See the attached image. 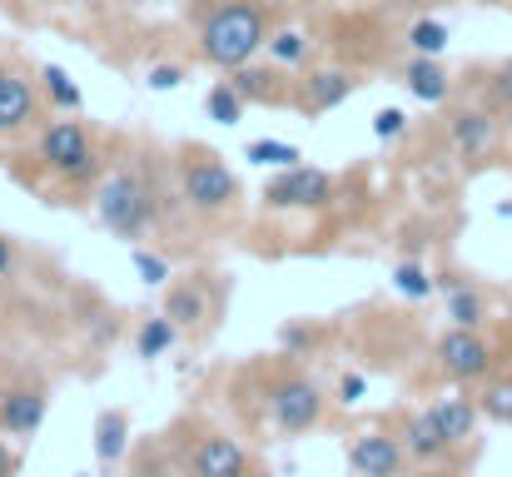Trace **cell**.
Instances as JSON below:
<instances>
[{"instance_id":"836d02e7","label":"cell","mask_w":512,"mask_h":477,"mask_svg":"<svg viewBox=\"0 0 512 477\" xmlns=\"http://www.w3.org/2000/svg\"><path fill=\"white\" fill-rule=\"evenodd\" d=\"M10 269H15V244L10 234H0V279H10Z\"/></svg>"},{"instance_id":"cb8c5ba5","label":"cell","mask_w":512,"mask_h":477,"mask_svg":"<svg viewBox=\"0 0 512 477\" xmlns=\"http://www.w3.org/2000/svg\"><path fill=\"white\" fill-rule=\"evenodd\" d=\"M40 80H45V95L55 110H80V85L65 75V65H40Z\"/></svg>"},{"instance_id":"ffe728a7","label":"cell","mask_w":512,"mask_h":477,"mask_svg":"<svg viewBox=\"0 0 512 477\" xmlns=\"http://www.w3.org/2000/svg\"><path fill=\"white\" fill-rule=\"evenodd\" d=\"M174 343H179V323H174L170 314L145 318L140 333H135V353H140V358H160V353H170Z\"/></svg>"},{"instance_id":"1f68e13d","label":"cell","mask_w":512,"mask_h":477,"mask_svg":"<svg viewBox=\"0 0 512 477\" xmlns=\"http://www.w3.org/2000/svg\"><path fill=\"white\" fill-rule=\"evenodd\" d=\"M363 393H368V378L363 373H343L339 378V403H363Z\"/></svg>"},{"instance_id":"7402d4cb","label":"cell","mask_w":512,"mask_h":477,"mask_svg":"<svg viewBox=\"0 0 512 477\" xmlns=\"http://www.w3.org/2000/svg\"><path fill=\"white\" fill-rule=\"evenodd\" d=\"M443 299H448V323H458V328H478V323L488 318V304H483V294H478L473 284H458V289H448Z\"/></svg>"},{"instance_id":"30bf717a","label":"cell","mask_w":512,"mask_h":477,"mask_svg":"<svg viewBox=\"0 0 512 477\" xmlns=\"http://www.w3.org/2000/svg\"><path fill=\"white\" fill-rule=\"evenodd\" d=\"M189 473L194 477H244L249 473V458H244V448H239L234 438L209 433V438H199V448L189 453Z\"/></svg>"},{"instance_id":"5b68a950","label":"cell","mask_w":512,"mask_h":477,"mask_svg":"<svg viewBox=\"0 0 512 477\" xmlns=\"http://www.w3.org/2000/svg\"><path fill=\"white\" fill-rule=\"evenodd\" d=\"M334 174L329 169H314V164H289L284 174L269 179L264 189V204L269 209H329L334 199Z\"/></svg>"},{"instance_id":"4dcf8cb0","label":"cell","mask_w":512,"mask_h":477,"mask_svg":"<svg viewBox=\"0 0 512 477\" xmlns=\"http://www.w3.org/2000/svg\"><path fill=\"white\" fill-rule=\"evenodd\" d=\"M488 95H493V105H498V110H512V60L493 70V85H488Z\"/></svg>"},{"instance_id":"2e32d148","label":"cell","mask_w":512,"mask_h":477,"mask_svg":"<svg viewBox=\"0 0 512 477\" xmlns=\"http://www.w3.org/2000/svg\"><path fill=\"white\" fill-rule=\"evenodd\" d=\"M428 413H433V423L443 428V438L458 448V443H468V438H473V428H478V413H483V408H473L468 398H438Z\"/></svg>"},{"instance_id":"6da1fadb","label":"cell","mask_w":512,"mask_h":477,"mask_svg":"<svg viewBox=\"0 0 512 477\" xmlns=\"http://www.w3.org/2000/svg\"><path fill=\"white\" fill-rule=\"evenodd\" d=\"M264 45H269V20H264V10H259L254 0H229V5H219V10L204 20V30H199V50H204V60L219 65V70L249 65Z\"/></svg>"},{"instance_id":"f1b7e54d","label":"cell","mask_w":512,"mask_h":477,"mask_svg":"<svg viewBox=\"0 0 512 477\" xmlns=\"http://www.w3.org/2000/svg\"><path fill=\"white\" fill-rule=\"evenodd\" d=\"M130 264L140 269V279H145V284H155V289H165V284H170V264H165L160 254H150V249L130 244Z\"/></svg>"},{"instance_id":"52a82bcc","label":"cell","mask_w":512,"mask_h":477,"mask_svg":"<svg viewBox=\"0 0 512 477\" xmlns=\"http://www.w3.org/2000/svg\"><path fill=\"white\" fill-rule=\"evenodd\" d=\"M274 418H279V428H289V433H304V428H314L319 423V413H324V393L309 383V378H284V383H274Z\"/></svg>"},{"instance_id":"d6a6232c","label":"cell","mask_w":512,"mask_h":477,"mask_svg":"<svg viewBox=\"0 0 512 477\" xmlns=\"http://www.w3.org/2000/svg\"><path fill=\"white\" fill-rule=\"evenodd\" d=\"M179 80H184L179 65H155L150 70V90H179Z\"/></svg>"},{"instance_id":"d4e9b609","label":"cell","mask_w":512,"mask_h":477,"mask_svg":"<svg viewBox=\"0 0 512 477\" xmlns=\"http://www.w3.org/2000/svg\"><path fill=\"white\" fill-rule=\"evenodd\" d=\"M408 45H413V55H443L448 50V25L443 20H413Z\"/></svg>"},{"instance_id":"74e56055","label":"cell","mask_w":512,"mask_h":477,"mask_svg":"<svg viewBox=\"0 0 512 477\" xmlns=\"http://www.w3.org/2000/svg\"><path fill=\"white\" fill-rule=\"evenodd\" d=\"M55 5H75V0H55Z\"/></svg>"},{"instance_id":"ac0fdd59","label":"cell","mask_w":512,"mask_h":477,"mask_svg":"<svg viewBox=\"0 0 512 477\" xmlns=\"http://www.w3.org/2000/svg\"><path fill=\"white\" fill-rule=\"evenodd\" d=\"M125 448H130V413H120V408L100 413V423H95V458L110 468V463L125 458Z\"/></svg>"},{"instance_id":"e575fe53","label":"cell","mask_w":512,"mask_h":477,"mask_svg":"<svg viewBox=\"0 0 512 477\" xmlns=\"http://www.w3.org/2000/svg\"><path fill=\"white\" fill-rule=\"evenodd\" d=\"M15 473H20V453L0 443V477H15Z\"/></svg>"},{"instance_id":"4316f807","label":"cell","mask_w":512,"mask_h":477,"mask_svg":"<svg viewBox=\"0 0 512 477\" xmlns=\"http://www.w3.org/2000/svg\"><path fill=\"white\" fill-rule=\"evenodd\" d=\"M244 155H249V164H279V169H289V164L304 159V150L299 145H284V140H254Z\"/></svg>"},{"instance_id":"5bb4252c","label":"cell","mask_w":512,"mask_h":477,"mask_svg":"<svg viewBox=\"0 0 512 477\" xmlns=\"http://www.w3.org/2000/svg\"><path fill=\"white\" fill-rule=\"evenodd\" d=\"M403 85L423 100V105H443L448 100V70L438 65V55H413L403 70Z\"/></svg>"},{"instance_id":"f546056e","label":"cell","mask_w":512,"mask_h":477,"mask_svg":"<svg viewBox=\"0 0 512 477\" xmlns=\"http://www.w3.org/2000/svg\"><path fill=\"white\" fill-rule=\"evenodd\" d=\"M403 130H408V115H403L398 105H388V110L373 115V135H378V140H398Z\"/></svg>"},{"instance_id":"d590c367","label":"cell","mask_w":512,"mask_h":477,"mask_svg":"<svg viewBox=\"0 0 512 477\" xmlns=\"http://www.w3.org/2000/svg\"><path fill=\"white\" fill-rule=\"evenodd\" d=\"M284 343H289V348H304L309 333H304V328H284Z\"/></svg>"},{"instance_id":"7a4b0ae2","label":"cell","mask_w":512,"mask_h":477,"mask_svg":"<svg viewBox=\"0 0 512 477\" xmlns=\"http://www.w3.org/2000/svg\"><path fill=\"white\" fill-rule=\"evenodd\" d=\"M95 214H100V224H105L115 239L135 244V239L150 229V219H155L150 184H145L135 169H120V174H110V179H105V189H100V199H95Z\"/></svg>"},{"instance_id":"3957f363","label":"cell","mask_w":512,"mask_h":477,"mask_svg":"<svg viewBox=\"0 0 512 477\" xmlns=\"http://www.w3.org/2000/svg\"><path fill=\"white\" fill-rule=\"evenodd\" d=\"M40 159H45V169H50L55 179H65V184H90V179L100 174V159L90 150V135H85L75 120L45 125V135H40Z\"/></svg>"},{"instance_id":"8992f818","label":"cell","mask_w":512,"mask_h":477,"mask_svg":"<svg viewBox=\"0 0 512 477\" xmlns=\"http://www.w3.org/2000/svg\"><path fill=\"white\" fill-rule=\"evenodd\" d=\"M493 343L478 333V328H448L443 338H438V368L453 378V383H483L488 373H493Z\"/></svg>"},{"instance_id":"44dd1931","label":"cell","mask_w":512,"mask_h":477,"mask_svg":"<svg viewBox=\"0 0 512 477\" xmlns=\"http://www.w3.org/2000/svg\"><path fill=\"white\" fill-rule=\"evenodd\" d=\"M244 95L234 90V80H219V85H209V95H204V115L214 120V125H239L244 120Z\"/></svg>"},{"instance_id":"83f0119b","label":"cell","mask_w":512,"mask_h":477,"mask_svg":"<svg viewBox=\"0 0 512 477\" xmlns=\"http://www.w3.org/2000/svg\"><path fill=\"white\" fill-rule=\"evenodd\" d=\"M478 408H483L493 423H512V378H488Z\"/></svg>"},{"instance_id":"277c9868","label":"cell","mask_w":512,"mask_h":477,"mask_svg":"<svg viewBox=\"0 0 512 477\" xmlns=\"http://www.w3.org/2000/svg\"><path fill=\"white\" fill-rule=\"evenodd\" d=\"M179 184H184V199H189L199 214H224V209L239 199V179H234V169L214 155V150H209V155L194 150V155L184 159Z\"/></svg>"},{"instance_id":"d6986e66","label":"cell","mask_w":512,"mask_h":477,"mask_svg":"<svg viewBox=\"0 0 512 477\" xmlns=\"http://www.w3.org/2000/svg\"><path fill=\"white\" fill-rule=\"evenodd\" d=\"M165 314H170L179 328H199V323L209 318L204 289H199V284H170V289H165Z\"/></svg>"},{"instance_id":"4fadbf2b","label":"cell","mask_w":512,"mask_h":477,"mask_svg":"<svg viewBox=\"0 0 512 477\" xmlns=\"http://www.w3.org/2000/svg\"><path fill=\"white\" fill-rule=\"evenodd\" d=\"M35 120V90L30 80H20L15 70L0 75V135H15Z\"/></svg>"},{"instance_id":"f35d334b","label":"cell","mask_w":512,"mask_h":477,"mask_svg":"<svg viewBox=\"0 0 512 477\" xmlns=\"http://www.w3.org/2000/svg\"><path fill=\"white\" fill-rule=\"evenodd\" d=\"M0 75H5V60H0Z\"/></svg>"},{"instance_id":"603a6c76","label":"cell","mask_w":512,"mask_h":477,"mask_svg":"<svg viewBox=\"0 0 512 477\" xmlns=\"http://www.w3.org/2000/svg\"><path fill=\"white\" fill-rule=\"evenodd\" d=\"M269 60L279 65V70H299L304 60H309V35L304 30H279V35H269Z\"/></svg>"},{"instance_id":"ba28073f","label":"cell","mask_w":512,"mask_h":477,"mask_svg":"<svg viewBox=\"0 0 512 477\" xmlns=\"http://www.w3.org/2000/svg\"><path fill=\"white\" fill-rule=\"evenodd\" d=\"M403 458H408V448H403L398 438H388V433H363V438H353V448H348V473L353 477H398L403 473Z\"/></svg>"},{"instance_id":"9c48e42d","label":"cell","mask_w":512,"mask_h":477,"mask_svg":"<svg viewBox=\"0 0 512 477\" xmlns=\"http://www.w3.org/2000/svg\"><path fill=\"white\" fill-rule=\"evenodd\" d=\"M45 408H50V398H45L40 383L5 388V393H0V433H10V438H30V433H40Z\"/></svg>"},{"instance_id":"8fae6325","label":"cell","mask_w":512,"mask_h":477,"mask_svg":"<svg viewBox=\"0 0 512 477\" xmlns=\"http://www.w3.org/2000/svg\"><path fill=\"white\" fill-rule=\"evenodd\" d=\"M448 140H453V150L463 159H478L498 145V120L488 110H458L448 120Z\"/></svg>"},{"instance_id":"7c38bea8","label":"cell","mask_w":512,"mask_h":477,"mask_svg":"<svg viewBox=\"0 0 512 477\" xmlns=\"http://www.w3.org/2000/svg\"><path fill=\"white\" fill-rule=\"evenodd\" d=\"M348 95H353V75H348V70H309V75L299 80V105H304L309 115L339 110Z\"/></svg>"},{"instance_id":"e0dca14e","label":"cell","mask_w":512,"mask_h":477,"mask_svg":"<svg viewBox=\"0 0 512 477\" xmlns=\"http://www.w3.org/2000/svg\"><path fill=\"white\" fill-rule=\"evenodd\" d=\"M403 448H408V458H418V463H438L453 443L443 438V428L433 423V413H413V418H408V433H403Z\"/></svg>"},{"instance_id":"8d00e7d4","label":"cell","mask_w":512,"mask_h":477,"mask_svg":"<svg viewBox=\"0 0 512 477\" xmlns=\"http://www.w3.org/2000/svg\"><path fill=\"white\" fill-rule=\"evenodd\" d=\"M418 477H448V473H438V468H428V473H418Z\"/></svg>"},{"instance_id":"484cf974","label":"cell","mask_w":512,"mask_h":477,"mask_svg":"<svg viewBox=\"0 0 512 477\" xmlns=\"http://www.w3.org/2000/svg\"><path fill=\"white\" fill-rule=\"evenodd\" d=\"M393 289H398L403 299H413V304H418V299H428V294L438 289V279H428V274L408 259V264H398V269H393Z\"/></svg>"},{"instance_id":"9a60e30c","label":"cell","mask_w":512,"mask_h":477,"mask_svg":"<svg viewBox=\"0 0 512 477\" xmlns=\"http://www.w3.org/2000/svg\"><path fill=\"white\" fill-rule=\"evenodd\" d=\"M234 90H239L249 105H274V100H284L279 65H239V70H234Z\"/></svg>"}]
</instances>
